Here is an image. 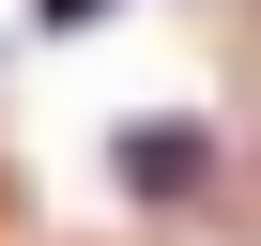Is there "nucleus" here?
<instances>
[{"mask_svg":"<svg viewBox=\"0 0 261 246\" xmlns=\"http://www.w3.org/2000/svg\"><path fill=\"white\" fill-rule=\"evenodd\" d=\"M108 169H123V200H200V185H215V139H200L185 108H154V123H123Z\"/></svg>","mask_w":261,"mask_h":246,"instance_id":"1","label":"nucleus"},{"mask_svg":"<svg viewBox=\"0 0 261 246\" xmlns=\"http://www.w3.org/2000/svg\"><path fill=\"white\" fill-rule=\"evenodd\" d=\"M31 16H46V31H92V16H108V0H31Z\"/></svg>","mask_w":261,"mask_h":246,"instance_id":"2","label":"nucleus"}]
</instances>
